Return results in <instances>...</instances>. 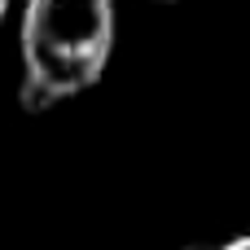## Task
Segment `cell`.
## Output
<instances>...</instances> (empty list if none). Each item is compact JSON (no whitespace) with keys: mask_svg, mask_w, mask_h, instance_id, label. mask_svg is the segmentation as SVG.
<instances>
[{"mask_svg":"<svg viewBox=\"0 0 250 250\" xmlns=\"http://www.w3.org/2000/svg\"><path fill=\"white\" fill-rule=\"evenodd\" d=\"M114 53V0H26L22 105L48 110L88 92Z\"/></svg>","mask_w":250,"mask_h":250,"instance_id":"1","label":"cell"},{"mask_svg":"<svg viewBox=\"0 0 250 250\" xmlns=\"http://www.w3.org/2000/svg\"><path fill=\"white\" fill-rule=\"evenodd\" d=\"M215 250H246V237H233V242H224V246H215Z\"/></svg>","mask_w":250,"mask_h":250,"instance_id":"2","label":"cell"},{"mask_svg":"<svg viewBox=\"0 0 250 250\" xmlns=\"http://www.w3.org/2000/svg\"><path fill=\"white\" fill-rule=\"evenodd\" d=\"M9 4H13V0H0V22H4V13H9Z\"/></svg>","mask_w":250,"mask_h":250,"instance_id":"3","label":"cell"},{"mask_svg":"<svg viewBox=\"0 0 250 250\" xmlns=\"http://www.w3.org/2000/svg\"><path fill=\"white\" fill-rule=\"evenodd\" d=\"M163 4H171V0H163Z\"/></svg>","mask_w":250,"mask_h":250,"instance_id":"4","label":"cell"}]
</instances>
